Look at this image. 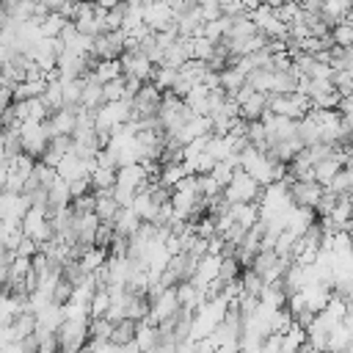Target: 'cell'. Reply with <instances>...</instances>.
I'll use <instances>...</instances> for the list:
<instances>
[{
  "label": "cell",
  "instance_id": "3957f363",
  "mask_svg": "<svg viewBox=\"0 0 353 353\" xmlns=\"http://www.w3.org/2000/svg\"><path fill=\"white\" fill-rule=\"evenodd\" d=\"M160 88L152 83V80H143L138 85V91L132 94L130 99V119H146V116H154L157 108H160Z\"/></svg>",
  "mask_w": 353,
  "mask_h": 353
},
{
  "label": "cell",
  "instance_id": "681fc988",
  "mask_svg": "<svg viewBox=\"0 0 353 353\" xmlns=\"http://www.w3.org/2000/svg\"><path fill=\"white\" fill-rule=\"evenodd\" d=\"M3 185H6V163H0V190H3Z\"/></svg>",
  "mask_w": 353,
  "mask_h": 353
},
{
  "label": "cell",
  "instance_id": "30bf717a",
  "mask_svg": "<svg viewBox=\"0 0 353 353\" xmlns=\"http://www.w3.org/2000/svg\"><path fill=\"white\" fill-rule=\"evenodd\" d=\"M116 212H119V204H116V199H113V188H99V190H94V215H97L99 221L113 223Z\"/></svg>",
  "mask_w": 353,
  "mask_h": 353
},
{
  "label": "cell",
  "instance_id": "44dd1931",
  "mask_svg": "<svg viewBox=\"0 0 353 353\" xmlns=\"http://www.w3.org/2000/svg\"><path fill=\"white\" fill-rule=\"evenodd\" d=\"M149 80L160 88V91H168L176 80V69L174 66H165V63H152V72H149Z\"/></svg>",
  "mask_w": 353,
  "mask_h": 353
},
{
  "label": "cell",
  "instance_id": "f6af8a7d",
  "mask_svg": "<svg viewBox=\"0 0 353 353\" xmlns=\"http://www.w3.org/2000/svg\"><path fill=\"white\" fill-rule=\"evenodd\" d=\"M334 108H336L339 116H350V113H353V97H350V94H347V97H339Z\"/></svg>",
  "mask_w": 353,
  "mask_h": 353
},
{
  "label": "cell",
  "instance_id": "ba28073f",
  "mask_svg": "<svg viewBox=\"0 0 353 353\" xmlns=\"http://www.w3.org/2000/svg\"><path fill=\"white\" fill-rule=\"evenodd\" d=\"M146 171L141 163H124L116 168V182L113 185H121V188H130V190H143L146 188Z\"/></svg>",
  "mask_w": 353,
  "mask_h": 353
},
{
  "label": "cell",
  "instance_id": "7dc6e473",
  "mask_svg": "<svg viewBox=\"0 0 353 353\" xmlns=\"http://www.w3.org/2000/svg\"><path fill=\"white\" fill-rule=\"evenodd\" d=\"M6 105H11V88H8V85H0V110H3Z\"/></svg>",
  "mask_w": 353,
  "mask_h": 353
},
{
  "label": "cell",
  "instance_id": "8fae6325",
  "mask_svg": "<svg viewBox=\"0 0 353 353\" xmlns=\"http://www.w3.org/2000/svg\"><path fill=\"white\" fill-rule=\"evenodd\" d=\"M265 108H268V94H262V91H251V94L237 105V116L245 119V121H251V119H259Z\"/></svg>",
  "mask_w": 353,
  "mask_h": 353
},
{
  "label": "cell",
  "instance_id": "ab89813d",
  "mask_svg": "<svg viewBox=\"0 0 353 353\" xmlns=\"http://www.w3.org/2000/svg\"><path fill=\"white\" fill-rule=\"evenodd\" d=\"M336 199H339V196H336L334 190H328V188H323V193H320V199L314 201V212H317V215H328V212L334 210V204H336Z\"/></svg>",
  "mask_w": 353,
  "mask_h": 353
},
{
  "label": "cell",
  "instance_id": "6da1fadb",
  "mask_svg": "<svg viewBox=\"0 0 353 353\" xmlns=\"http://www.w3.org/2000/svg\"><path fill=\"white\" fill-rule=\"evenodd\" d=\"M55 339H58V350H66V353L83 350L85 347V339H88V320L63 317L55 325Z\"/></svg>",
  "mask_w": 353,
  "mask_h": 353
},
{
  "label": "cell",
  "instance_id": "f546056e",
  "mask_svg": "<svg viewBox=\"0 0 353 353\" xmlns=\"http://www.w3.org/2000/svg\"><path fill=\"white\" fill-rule=\"evenodd\" d=\"M41 102H44L50 110L63 108V91H61V80H52V83H47V85H44V91H41Z\"/></svg>",
  "mask_w": 353,
  "mask_h": 353
},
{
  "label": "cell",
  "instance_id": "ee69618b",
  "mask_svg": "<svg viewBox=\"0 0 353 353\" xmlns=\"http://www.w3.org/2000/svg\"><path fill=\"white\" fill-rule=\"evenodd\" d=\"M85 190H91V179H88V176H74V179H69V193H72V196H80V193H85Z\"/></svg>",
  "mask_w": 353,
  "mask_h": 353
},
{
  "label": "cell",
  "instance_id": "7c38bea8",
  "mask_svg": "<svg viewBox=\"0 0 353 353\" xmlns=\"http://www.w3.org/2000/svg\"><path fill=\"white\" fill-rule=\"evenodd\" d=\"M226 212H229V215H232V221H234V223H240L243 229H248V226L259 218L256 201H232Z\"/></svg>",
  "mask_w": 353,
  "mask_h": 353
},
{
  "label": "cell",
  "instance_id": "d4e9b609",
  "mask_svg": "<svg viewBox=\"0 0 353 353\" xmlns=\"http://www.w3.org/2000/svg\"><path fill=\"white\" fill-rule=\"evenodd\" d=\"M185 174H188V168H185L182 160H179V163H163V165H160V176H157V182H163L165 188H174Z\"/></svg>",
  "mask_w": 353,
  "mask_h": 353
},
{
  "label": "cell",
  "instance_id": "7bdbcfd3",
  "mask_svg": "<svg viewBox=\"0 0 353 353\" xmlns=\"http://www.w3.org/2000/svg\"><path fill=\"white\" fill-rule=\"evenodd\" d=\"M132 196H135V190L121 188V185H113V199H116V204H119V207H130Z\"/></svg>",
  "mask_w": 353,
  "mask_h": 353
},
{
  "label": "cell",
  "instance_id": "7402d4cb",
  "mask_svg": "<svg viewBox=\"0 0 353 353\" xmlns=\"http://www.w3.org/2000/svg\"><path fill=\"white\" fill-rule=\"evenodd\" d=\"M328 66L331 69H353V47H339V44H331L328 50Z\"/></svg>",
  "mask_w": 353,
  "mask_h": 353
},
{
  "label": "cell",
  "instance_id": "8d00e7d4",
  "mask_svg": "<svg viewBox=\"0 0 353 353\" xmlns=\"http://www.w3.org/2000/svg\"><path fill=\"white\" fill-rule=\"evenodd\" d=\"M124 97V77H110L102 83V102H110V99H121Z\"/></svg>",
  "mask_w": 353,
  "mask_h": 353
},
{
  "label": "cell",
  "instance_id": "60d3db41",
  "mask_svg": "<svg viewBox=\"0 0 353 353\" xmlns=\"http://www.w3.org/2000/svg\"><path fill=\"white\" fill-rule=\"evenodd\" d=\"M69 204H72L74 212H94V190H85L80 196H72Z\"/></svg>",
  "mask_w": 353,
  "mask_h": 353
},
{
  "label": "cell",
  "instance_id": "7a4b0ae2",
  "mask_svg": "<svg viewBox=\"0 0 353 353\" xmlns=\"http://www.w3.org/2000/svg\"><path fill=\"white\" fill-rule=\"evenodd\" d=\"M259 188H262V185H259L248 171L234 168L232 176H229V182L221 188V193H223V199H226L229 204H232V201H256Z\"/></svg>",
  "mask_w": 353,
  "mask_h": 353
},
{
  "label": "cell",
  "instance_id": "83f0119b",
  "mask_svg": "<svg viewBox=\"0 0 353 353\" xmlns=\"http://www.w3.org/2000/svg\"><path fill=\"white\" fill-rule=\"evenodd\" d=\"M88 179H91V190H99V188H113V182H116V168L97 165V168L88 174Z\"/></svg>",
  "mask_w": 353,
  "mask_h": 353
},
{
  "label": "cell",
  "instance_id": "5bb4252c",
  "mask_svg": "<svg viewBox=\"0 0 353 353\" xmlns=\"http://www.w3.org/2000/svg\"><path fill=\"white\" fill-rule=\"evenodd\" d=\"M174 290H176V301H179V306L196 309V306L204 301L201 287H196L193 281H179V284H174Z\"/></svg>",
  "mask_w": 353,
  "mask_h": 353
},
{
  "label": "cell",
  "instance_id": "8992f818",
  "mask_svg": "<svg viewBox=\"0 0 353 353\" xmlns=\"http://www.w3.org/2000/svg\"><path fill=\"white\" fill-rule=\"evenodd\" d=\"M287 193H290V201L292 204H298V207H314V201L323 193V185L314 182V179H303V182L301 179H292L287 185Z\"/></svg>",
  "mask_w": 353,
  "mask_h": 353
},
{
  "label": "cell",
  "instance_id": "d590c367",
  "mask_svg": "<svg viewBox=\"0 0 353 353\" xmlns=\"http://www.w3.org/2000/svg\"><path fill=\"white\" fill-rule=\"evenodd\" d=\"M196 11H199L201 22H210V19H218L223 14V3L221 0H199L196 3Z\"/></svg>",
  "mask_w": 353,
  "mask_h": 353
},
{
  "label": "cell",
  "instance_id": "f35d334b",
  "mask_svg": "<svg viewBox=\"0 0 353 353\" xmlns=\"http://www.w3.org/2000/svg\"><path fill=\"white\" fill-rule=\"evenodd\" d=\"M193 179H196V193L199 196H212V193L221 190V185L210 174H193Z\"/></svg>",
  "mask_w": 353,
  "mask_h": 353
},
{
  "label": "cell",
  "instance_id": "bcb514c9",
  "mask_svg": "<svg viewBox=\"0 0 353 353\" xmlns=\"http://www.w3.org/2000/svg\"><path fill=\"white\" fill-rule=\"evenodd\" d=\"M11 339H14L11 328H8V325H0V350H3V347H6V345H8Z\"/></svg>",
  "mask_w": 353,
  "mask_h": 353
},
{
  "label": "cell",
  "instance_id": "b9f144b4",
  "mask_svg": "<svg viewBox=\"0 0 353 353\" xmlns=\"http://www.w3.org/2000/svg\"><path fill=\"white\" fill-rule=\"evenodd\" d=\"M14 254H17V256H30V254H36V240H30L28 234H22L19 243L14 245Z\"/></svg>",
  "mask_w": 353,
  "mask_h": 353
},
{
  "label": "cell",
  "instance_id": "c3c4849f",
  "mask_svg": "<svg viewBox=\"0 0 353 353\" xmlns=\"http://www.w3.org/2000/svg\"><path fill=\"white\" fill-rule=\"evenodd\" d=\"M116 3H119V0H94V6H99V8H105V11H108L110 6H116Z\"/></svg>",
  "mask_w": 353,
  "mask_h": 353
},
{
  "label": "cell",
  "instance_id": "5b68a950",
  "mask_svg": "<svg viewBox=\"0 0 353 353\" xmlns=\"http://www.w3.org/2000/svg\"><path fill=\"white\" fill-rule=\"evenodd\" d=\"M30 207L25 193H11V190H0V221L8 226H17L25 215V210Z\"/></svg>",
  "mask_w": 353,
  "mask_h": 353
},
{
  "label": "cell",
  "instance_id": "4dcf8cb0",
  "mask_svg": "<svg viewBox=\"0 0 353 353\" xmlns=\"http://www.w3.org/2000/svg\"><path fill=\"white\" fill-rule=\"evenodd\" d=\"M110 328H113V323L105 314L88 317V339H110Z\"/></svg>",
  "mask_w": 353,
  "mask_h": 353
},
{
  "label": "cell",
  "instance_id": "52a82bcc",
  "mask_svg": "<svg viewBox=\"0 0 353 353\" xmlns=\"http://www.w3.org/2000/svg\"><path fill=\"white\" fill-rule=\"evenodd\" d=\"M119 63H121V74H132V77H138V80H149L152 61H149L141 50L121 52V55H119Z\"/></svg>",
  "mask_w": 353,
  "mask_h": 353
},
{
  "label": "cell",
  "instance_id": "ac0fdd59",
  "mask_svg": "<svg viewBox=\"0 0 353 353\" xmlns=\"http://www.w3.org/2000/svg\"><path fill=\"white\" fill-rule=\"evenodd\" d=\"M245 83H248L254 91L270 94V88H273V72H270V69H262V66H254V69L245 72Z\"/></svg>",
  "mask_w": 353,
  "mask_h": 353
},
{
  "label": "cell",
  "instance_id": "9c48e42d",
  "mask_svg": "<svg viewBox=\"0 0 353 353\" xmlns=\"http://www.w3.org/2000/svg\"><path fill=\"white\" fill-rule=\"evenodd\" d=\"M182 102L188 105V110H190L193 116H207V113H210V88H207L204 83H193V85L185 91Z\"/></svg>",
  "mask_w": 353,
  "mask_h": 353
},
{
  "label": "cell",
  "instance_id": "d6986e66",
  "mask_svg": "<svg viewBox=\"0 0 353 353\" xmlns=\"http://www.w3.org/2000/svg\"><path fill=\"white\" fill-rule=\"evenodd\" d=\"M8 328H11L14 339H19V336H25V334H33V328H36V314H33L30 309H22V312H17V314L11 317Z\"/></svg>",
  "mask_w": 353,
  "mask_h": 353
},
{
  "label": "cell",
  "instance_id": "d6a6232c",
  "mask_svg": "<svg viewBox=\"0 0 353 353\" xmlns=\"http://www.w3.org/2000/svg\"><path fill=\"white\" fill-rule=\"evenodd\" d=\"M190 58L210 61L212 58V41L207 36H190Z\"/></svg>",
  "mask_w": 353,
  "mask_h": 353
},
{
  "label": "cell",
  "instance_id": "74e56055",
  "mask_svg": "<svg viewBox=\"0 0 353 353\" xmlns=\"http://www.w3.org/2000/svg\"><path fill=\"white\" fill-rule=\"evenodd\" d=\"M232 171H234V165H232L229 160H215V163H212V168H210L207 174H210V176H212V179H215V182H218V185L223 188V185L229 182Z\"/></svg>",
  "mask_w": 353,
  "mask_h": 353
},
{
  "label": "cell",
  "instance_id": "9a60e30c",
  "mask_svg": "<svg viewBox=\"0 0 353 353\" xmlns=\"http://www.w3.org/2000/svg\"><path fill=\"white\" fill-rule=\"evenodd\" d=\"M135 345L138 350H154V342H157V328L149 323V320H135Z\"/></svg>",
  "mask_w": 353,
  "mask_h": 353
},
{
  "label": "cell",
  "instance_id": "4fadbf2b",
  "mask_svg": "<svg viewBox=\"0 0 353 353\" xmlns=\"http://www.w3.org/2000/svg\"><path fill=\"white\" fill-rule=\"evenodd\" d=\"M138 223H141V218H138V212H135L132 207H119V212H116V218H113V232L130 237V234L138 229Z\"/></svg>",
  "mask_w": 353,
  "mask_h": 353
},
{
  "label": "cell",
  "instance_id": "f907efd6",
  "mask_svg": "<svg viewBox=\"0 0 353 353\" xmlns=\"http://www.w3.org/2000/svg\"><path fill=\"white\" fill-rule=\"evenodd\" d=\"M265 3H268V6H270V8H279V6H284V3H287V0H265Z\"/></svg>",
  "mask_w": 353,
  "mask_h": 353
},
{
  "label": "cell",
  "instance_id": "f1b7e54d",
  "mask_svg": "<svg viewBox=\"0 0 353 353\" xmlns=\"http://www.w3.org/2000/svg\"><path fill=\"white\" fill-rule=\"evenodd\" d=\"M331 85L339 97H347L353 91V74L350 69H331Z\"/></svg>",
  "mask_w": 353,
  "mask_h": 353
},
{
  "label": "cell",
  "instance_id": "603a6c76",
  "mask_svg": "<svg viewBox=\"0 0 353 353\" xmlns=\"http://www.w3.org/2000/svg\"><path fill=\"white\" fill-rule=\"evenodd\" d=\"M61 91H63V108H80V91H83V77H69L61 80Z\"/></svg>",
  "mask_w": 353,
  "mask_h": 353
},
{
  "label": "cell",
  "instance_id": "cb8c5ba5",
  "mask_svg": "<svg viewBox=\"0 0 353 353\" xmlns=\"http://www.w3.org/2000/svg\"><path fill=\"white\" fill-rule=\"evenodd\" d=\"M328 39H331V44H339V47L353 44V25H350V19L334 22V25L328 28Z\"/></svg>",
  "mask_w": 353,
  "mask_h": 353
},
{
  "label": "cell",
  "instance_id": "836d02e7",
  "mask_svg": "<svg viewBox=\"0 0 353 353\" xmlns=\"http://www.w3.org/2000/svg\"><path fill=\"white\" fill-rule=\"evenodd\" d=\"M237 276H240V262L234 259V254L221 256V262H218V279H221V281H232V279H237Z\"/></svg>",
  "mask_w": 353,
  "mask_h": 353
},
{
  "label": "cell",
  "instance_id": "4316f807",
  "mask_svg": "<svg viewBox=\"0 0 353 353\" xmlns=\"http://www.w3.org/2000/svg\"><path fill=\"white\" fill-rule=\"evenodd\" d=\"M63 25H66V19H63L58 11H47V14L39 19V33H41V36H58Z\"/></svg>",
  "mask_w": 353,
  "mask_h": 353
},
{
  "label": "cell",
  "instance_id": "816d5d0a",
  "mask_svg": "<svg viewBox=\"0 0 353 353\" xmlns=\"http://www.w3.org/2000/svg\"><path fill=\"white\" fill-rule=\"evenodd\" d=\"M221 3H226V0H221Z\"/></svg>",
  "mask_w": 353,
  "mask_h": 353
},
{
  "label": "cell",
  "instance_id": "1f68e13d",
  "mask_svg": "<svg viewBox=\"0 0 353 353\" xmlns=\"http://www.w3.org/2000/svg\"><path fill=\"white\" fill-rule=\"evenodd\" d=\"M237 279H240V290L248 292V295H259V290H262V284H265L251 268H240V276H237Z\"/></svg>",
  "mask_w": 353,
  "mask_h": 353
},
{
  "label": "cell",
  "instance_id": "ffe728a7",
  "mask_svg": "<svg viewBox=\"0 0 353 353\" xmlns=\"http://www.w3.org/2000/svg\"><path fill=\"white\" fill-rule=\"evenodd\" d=\"M97 83H105V80H110V77H119L121 74V63H119V58H99L97 61V66L88 72Z\"/></svg>",
  "mask_w": 353,
  "mask_h": 353
},
{
  "label": "cell",
  "instance_id": "e0dca14e",
  "mask_svg": "<svg viewBox=\"0 0 353 353\" xmlns=\"http://www.w3.org/2000/svg\"><path fill=\"white\" fill-rule=\"evenodd\" d=\"M132 336H135V320L132 317H119L113 323V328H110V342L116 347H121V345L132 342Z\"/></svg>",
  "mask_w": 353,
  "mask_h": 353
},
{
  "label": "cell",
  "instance_id": "277c9868",
  "mask_svg": "<svg viewBox=\"0 0 353 353\" xmlns=\"http://www.w3.org/2000/svg\"><path fill=\"white\" fill-rule=\"evenodd\" d=\"M19 229H22V234H28V237L36 240V243H44V240L52 237L47 212H44V210H36V207H28V210H25V215H22V221H19Z\"/></svg>",
  "mask_w": 353,
  "mask_h": 353
},
{
  "label": "cell",
  "instance_id": "2e32d148",
  "mask_svg": "<svg viewBox=\"0 0 353 353\" xmlns=\"http://www.w3.org/2000/svg\"><path fill=\"white\" fill-rule=\"evenodd\" d=\"M325 188L334 190L336 196H350L353 193V171H350V165H339Z\"/></svg>",
  "mask_w": 353,
  "mask_h": 353
},
{
  "label": "cell",
  "instance_id": "e575fe53",
  "mask_svg": "<svg viewBox=\"0 0 353 353\" xmlns=\"http://www.w3.org/2000/svg\"><path fill=\"white\" fill-rule=\"evenodd\" d=\"M72 281H66L63 276H58L55 279V284H52V290H50V303H58V306H63L66 301H69V295H72Z\"/></svg>",
  "mask_w": 353,
  "mask_h": 353
},
{
  "label": "cell",
  "instance_id": "484cf974",
  "mask_svg": "<svg viewBox=\"0 0 353 353\" xmlns=\"http://www.w3.org/2000/svg\"><path fill=\"white\" fill-rule=\"evenodd\" d=\"M342 163L339 160H334V157H323V160H317L312 168H314V182H320L323 188L331 182V176L336 174V168H339Z\"/></svg>",
  "mask_w": 353,
  "mask_h": 353
}]
</instances>
